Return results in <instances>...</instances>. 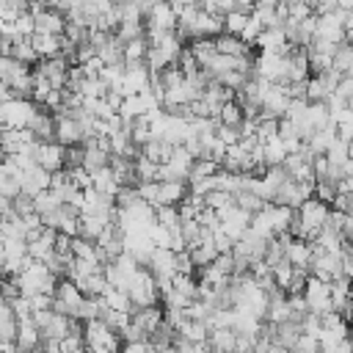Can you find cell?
<instances>
[{
  "instance_id": "cell-59",
  "label": "cell",
  "mask_w": 353,
  "mask_h": 353,
  "mask_svg": "<svg viewBox=\"0 0 353 353\" xmlns=\"http://www.w3.org/2000/svg\"><path fill=\"white\" fill-rule=\"evenodd\" d=\"M284 3H306V6H312L315 0H284Z\"/></svg>"
},
{
  "instance_id": "cell-43",
  "label": "cell",
  "mask_w": 353,
  "mask_h": 353,
  "mask_svg": "<svg viewBox=\"0 0 353 353\" xmlns=\"http://www.w3.org/2000/svg\"><path fill=\"white\" fill-rule=\"evenodd\" d=\"M290 353H320V345H317V339H315V337L301 334V337L295 339V345L290 348Z\"/></svg>"
},
{
  "instance_id": "cell-14",
  "label": "cell",
  "mask_w": 353,
  "mask_h": 353,
  "mask_svg": "<svg viewBox=\"0 0 353 353\" xmlns=\"http://www.w3.org/2000/svg\"><path fill=\"white\" fill-rule=\"evenodd\" d=\"M130 323L133 326H138L146 337L163 323V309H160V304H155V306H141V309H133V315H130Z\"/></svg>"
},
{
  "instance_id": "cell-30",
  "label": "cell",
  "mask_w": 353,
  "mask_h": 353,
  "mask_svg": "<svg viewBox=\"0 0 353 353\" xmlns=\"http://www.w3.org/2000/svg\"><path fill=\"white\" fill-rule=\"evenodd\" d=\"M69 254H72V260H94V262H100V260H97V246H94L91 240H83V238H72ZM100 265H102V262H100Z\"/></svg>"
},
{
  "instance_id": "cell-28",
  "label": "cell",
  "mask_w": 353,
  "mask_h": 353,
  "mask_svg": "<svg viewBox=\"0 0 353 353\" xmlns=\"http://www.w3.org/2000/svg\"><path fill=\"white\" fill-rule=\"evenodd\" d=\"M97 58L105 64V67H113V64H124L122 61V45L116 42V36H111L100 50H97Z\"/></svg>"
},
{
  "instance_id": "cell-22",
  "label": "cell",
  "mask_w": 353,
  "mask_h": 353,
  "mask_svg": "<svg viewBox=\"0 0 353 353\" xmlns=\"http://www.w3.org/2000/svg\"><path fill=\"white\" fill-rule=\"evenodd\" d=\"M102 301H105V306L108 309H113V312H124V315H133V304H130V298H127V293L124 290H119V287H111L108 284V290L100 295Z\"/></svg>"
},
{
  "instance_id": "cell-37",
  "label": "cell",
  "mask_w": 353,
  "mask_h": 353,
  "mask_svg": "<svg viewBox=\"0 0 353 353\" xmlns=\"http://www.w3.org/2000/svg\"><path fill=\"white\" fill-rule=\"evenodd\" d=\"M229 205H235L232 202V194H224V191H210L207 196H205V207L207 210H224V207H229Z\"/></svg>"
},
{
  "instance_id": "cell-19",
  "label": "cell",
  "mask_w": 353,
  "mask_h": 353,
  "mask_svg": "<svg viewBox=\"0 0 353 353\" xmlns=\"http://www.w3.org/2000/svg\"><path fill=\"white\" fill-rule=\"evenodd\" d=\"M91 188H94L100 196H108V199H113V196L119 194V183H116V176H113V171H111L108 166L91 174Z\"/></svg>"
},
{
  "instance_id": "cell-56",
  "label": "cell",
  "mask_w": 353,
  "mask_h": 353,
  "mask_svg": "<svg viewBox=\"0 0 353 353\" xmlns=\"http://www.w3.org/2000/svg\"><path fill=\"white\" fill-rule=\"evenodd\" d=\"M216 9H218V14H229V12H235V0H216Z\"/></svg>"
},
{
  "instance_id": "cell-49",
  "label": "cell",
  "mask_w": 353,
  "mask_h": 353,
  "mask_svg": "<svg viewBox=\"0 0 353 353\" xmlns=\"http://www.w3.org/2000/svg\"><path fill=\"white\" fill-rule=\"evenodd\" d=\"M12 210H14V216H28V213H34V202H31V196H23V194H17L14 199H12Z\"/></svg>"
},
{
  "instance_id": "cell-35",
  "label": "cell",
  "mask_w": 353,
  "mask_h": 353,
  "mask_svg": "<svg viewBox=\"0 0 353 353\" xmlns=\"http://www.w3.org/2000/svg\"><path fill=\"white\" fill-rule=\"evenodd\" d=\"M249 78H251L249 72H238V69H232V72L218 75V78H216V83H218V86H224V89H229V91H238Z\"/></svg>"
},
{
  "instance_id": "cell-58",
  "label": "cell",
  "mask_w": 353,
  "mask_h": 353,
  "mask_svg": "<svg viewBox=\"0 0 353 353\" xmlns=\"http://www.w3.org/2000/svg\"><path fill=\"white\" fill-rule=\"evenodd\" d=\"M6 276V260H3V254H0V279Z\"/></svg>"
},
{
  "instance_id": "cell-46",
  "label": "cell",
  "mask_w": 353,
  "mask_h": 353,
  "mask_svg": "<svg viewBox=\"0 0 353 353\" xmlns=\"http://www.w3.org/2000/svg\"><path fill=\"white\" fill-rule=\"evenodd\" d=\"M12 25H14V34L23 36V39H28V36L34 34V17H31V14H20Z\"/></svg>"
},
{
  "instance_id": "cell-41",
  "label": "cell",
  "mask_w": 353,
  "mask_h": 353,
  "mask_svg": "<svg viewBox=\"0 0 353 353\" xmlns=\"http://www.w3.org/2000/svg\"><path fill=\"white\" fill-rule=\"evenodd\" d=\"M331 94H337L342 102H348L350 105V97H353V75H342L339 80H337V86H334V91Z\"/></svg>"
},
{
  "instance_id": "cell-4",
  "label": "cell",
  "mask_w": 353,
  "mask_h": 353,
  "mask_svg": "<svg viewBox=\"0 0 353 353\" xmlns=\"http://www.w3.org/2000/svg\"><path fill=\"white\" fill-rule=\"evenodd\" d=\"M312 191H315V183H293V180H284V183L276 188V194H273V202H271V205L298 210V207H301V202L312 199Z\"/></svg>"
},
{
  "instance_id": "cell-51",
  "label": "cell",
  "mask_w": 353,
  "mask_h": 353,
  "mask_svg": "<svg viewBox=\"0 0 353 353\" xmlns=\"http://www.w3.org/2000/svg\"><path fill=\"white\" fill-rule=\"evenodd\" d=\"M28 301H31V315H34V312H42V309H50V304H53V295H45V293H36V295H28Z\"/></svg>"
},
{
  "instance_id": "cell-5",
  "label": "cell",
  "mask_w": 353,
  "mask_h": 353,
  "mask_svg": "<svg viewBox=\"0 0 353 353\" xmlns=\"http://www.w3.org/2000/svg\"><path fill=\"white\" fill-rule=\"evenodd\" d=\"M326 216H328V205H323L320 199H306V202H301V207L295 210V218L304 224V229H306V240L312 243V238L317 235V229H323V224H326Z\"/></svg>"
},
{
  "instance_id": "cell-9",
  "label": "cell",
  "mask_w": 353,
  "mask_h": 353,
  "mask_svg": "<svg viewBox=\"0 0 353 353\" xmlns=\"http://www.w3.org/2000/svg\"><path fill=\"white\" fill-rule=\"evenodd\" d=\"M284 260H287L293 268H301V271L309 273L312 243H309V240H293V238H287V240H284Z\"/></svg>"
},
{
  "instance_id": "cell-52",
  "label": "cell",
  "mask_w": 353,
  "mask_h": 353,
  "mask_svg": "<svg viewBox=\"0 0 353 353\" xmlns=\"http://www.w3.org/2000/svg\"><path fill=\"white\" fill-rule=\"evenodd\" d=\"M102 67H105V64H102L97 56H94V58H89L86 64H80V69H83V75H86V78H97Z\"/></svg>"
},
{
  "instance_id": "cell-7",
  "label": "cell",
  "mask_w": 353,
  "mask_h": 353,
  "mask_svg": "<svg viewBox=\"0 0 353 353\" xmlns=\"http://www.w3.org/2000/svg\"><path fill=\"white\" fill-rule=\"evenodd\" d=\"M34 163L45 171H61L64 168V146L56 144V141H39L36 144V155H34Z\"/></svg>"
},
{
  "instance_id": "cell-12",
  "label": "cell",
  "mask_w": 353,
  "mask_h": 353,
  "mask_svg": "<svg viewBox=\"0 0 353 353\" xmlns=\"http://www.w3.org/2000/svg\"><path fill=\"white\" fill-rule=\"evenodd\" d=\"M185 196H188V183H157V207H176L185 202Z\"/></svg>"
},
{
  "instance_id": "cell-8",
  "label": "cell",
  "mask_w": 353,
  "mask_h": 353,
  "mask_svg": "<svg viewBox=\"0 0 353 353\" xmlns=\"http://www.w3.org/2000/svg\"><path fill=\"white\" fill-rule=\"evenodd\" d=\"M47 188H50V171L34 166L25 174H20V194L23 196H31L34 199L39 191H47Z\"/></svg>"
},
{
  "instance_id": "cell-47",
  "label": "cell",
  "mask_w": 353,
  "mask_h": 353,
  "mask_svg": "<svg viewBox=\"0 0 353 353\" xmlns=\"http://www.w3.org/2000/svg\"><path fill=\"white\" fill-rule=\"evenodd\" d=\"M216 138H218L224 146H235V144L240 141V133H238L235 127H224V124H218V127H216Z\"/></svg>"
},
{
  "instance_id": "cell-6",
  "label": "cell",
  "mask_w": 353,
  "mask_h": 353,
  "mask_svg": "<svg viewBox=\"0 0 353 353\" xmlns=\"http://www.w3.org/2000/svg\"><path fill=\"white\" fill-rule=\"evenodd\" d=\"M301 298L306 301V309H309L312 315L334 312V309H331L328 284H326V282H320V279H315V276H309V279H306V284H304V290H301Z\"/></svg>"
},
{
  "instance_id": "cell-31",
  "label": "cell",
  "mask_w": 353,
  "mask_h": 353,
  "mask_svg": "<svg viewBox=\"0 0 353 353\" xmlns=\"http://www.w3.org/2000/svg\"><path fill=\"white\" fill-rule=\"evenodd\" d=\"M218 168H221V166H218V163H213V160H207V157H202V160H194V163H191V171H188V183H196V180H207V176H213Z\"/></svg>"
},
{
  "instance_id": "cell-25",
  "label": "cell",
  "mask_w": 353,
  "mask_h": 353,
  "mask_svg": "<svg viewBox=\"0 0 353 353\" xmlns=\"http://www.w3.org/2000/svg\"><path fill=\"white\" fill-rule=\"evenodd\" d=\"M105 227H108V224H105L102 218H97V216H80V218H78V238L94 243Z\"/></svg>"
},
{
  "instance_id": "cell-42",
  "label": "cell",
  "mask_w": 353,
  "mask_h": 353,
  "mask_svg": "<svg viewBox=\"0 0 353 353\" xmlns=\"http://www.w3.org/2000/svg\"><path fill=\"white\" fill-rule=\"evenodd\" d=\"M262 34V25L257 23V17L254 14H249V20H246V28H243V34L238 36L240 42H246V45H254V39Z\"/></svg>"
},
{
  "instance_id": "cell-40",
  "label": "cell",
  "mask_w": 353,
  "mask_h": 353,
  "mask_svg": "<svg viewBox=\"0 0 353 353\" xmlns=\"http://www.w3.org/2000/svg\"><path fill=\"white\" fill-rule=\"evenodd\" d=\"M105 91H108V86L100 78H86L80 86V97H105Z\"/></svg>"
},
{
  "instance_id": "cell-48",
  "label": "cell",
  "mask_w": 353,
  "mask_h": 353,
  "mask_svg": "<svg viewBox=\"0 0 353 353\" xmlns=\"http://www.w3.org/2000/svg\"><path fill=\"white\" fill-rule=\"evenodd\" d=\"M331 210H337V213H345V216H353V194H348V196H342V194H337L334 199H331V205H328Z\"/></svg>"
},
{
  "instance_id": "cell-17",
  "label": "cell",
  "mask_w": 353,
  "mask_h": 353,
  "mask_svg": "<svg viewBox=\"0 0 353 353\" xmlns=\"http://www.w3.org/2000/svg\"><path fill=\"white\" fill-rule=\"evenodd\" d=\"M28 130L34 133V138H36V141H53V130H56V119H53V113H50V111H45V108H39V111H36V116L31 119Z\"/></svg>"
},
{
  "instance_id": "cell-24",
  "label": "cell",
  "mask_w": 353,
  "mask_h": 353,
  "mask_svg": "<svg viewBox=\"0 0 353 353\" xmlns=\"http://www.w3.org/2000/svg\"><path fill=\"white\" fill-rule=\"evenodd\" d=\"M14 61H20L23 67H34L36 61H39V56L34 53V47L28 45V39H23V36H14L12 39V53H9Z\"/></svg>"
},
{
  "instance_id": "cell-3",
  "label": "cell",
  "mask_w": 353,
  "mask_h": 353,
  "mask_svg": "<svg viewBox=\"0 0 353 353\" xmlns=\"http://www.w3.org/2000/svg\"><path fill=\"white\" fill-rule=\"evenodd\" d=\"M83 348H100V350L119 353L122 339L102 320H89V323H83Z\"/></svg>"
},
{
  "instance_id": "cell-32",
  "label": "cell",
  "mask_w": 353,
  "mask_h": 353,
  "mask_svg": "<svg viewBox=\"0 0 353 353\" xmlns=\"http://www.w3.org/2000/svg\"><path fill=\"white\" fill-rule=\"evenodd\" d=\"M31 202H34V213H36V216H47V213H53V210L61 205L50 188H47V191H39Z\"/></svg>"
},
{
  "instance_id": "cell-44",
  "label": "cell",
  "mask_w": 353,
  "mask_h": 353,
  "mask_svg": "<svg viewBox=\"0 0 353 353\" xmlns=\"http://www.w3.org/2000/svg\"><path fill=\"white\" fill-rule=\"evenodd\" d=\"M309 17H312V6H306V3H287V20L304 23Z\"/></svg>"
},
{
  "instance_id": "cell-11",
  "label": "cell",
  "mask_w": 353,
  "mask_h": 353,
  "mask_svg": "<svg viewBox=\"0 0 353 353\" xmlns=\"http://www.w3.org/2000/svg\"><path fill=\"white\" fill-rule=\"evenodd\" d=\"M144 25H152V28H163V31H174L176 28V12L171 9V3H152L149 14L144 17Z\"/></svg>"
},
{
  "instance_id": "cell-55",
  "label": "cell",
  "mask_w": 353,
  "mask_h": 353,
  "mask_svg": "<svg viewBox=\"0 0 353 353\" xmlns=\"http://www.w3.org/2000/svg\"><path fill=\"white\" fill-rule=\"evenodd\" d=\"M102 100L108 102V108H111V111H119V105H122V100H124V97H122L119 91H113V89H108Z\"/></svg>"
},
{
  "instance_id": "cell-57",
  "label": "cell",
  "mask_w": 353,
  "mask_h": 353,
  "mask_svg": "<svg viewBox=\"0 0 353 353\" xmlns=\"http://www.w3.org/2000/svg\"><path fill=\"white\" fill-rule=\"evenodd\" d=\"M168 3H171V6H196L199 0H168Z\"/></svg>"
},
{
  "instance_id": "cell-33",
  "label": "cell",
  "mask_w": 353,
  "mask_h": 353,
  "mask_svg": "<svg viewBox=\"0 0 353 353\" xmlns=\"http://www.w3.org/2000/svg\"><path fill=\"white\" fill-rule=\"evenodd\" d=\"M108 157L111 155H105V152H100V149H86L83 152V163H80V168H86L89 174H94V171H100V168H105L108 166Z\"/></svg>"
},
{
  "instance_id": "cell-53",
  "label": "cell",
  "mask_w": 353,
  "mask_h": 353,
  "mask_svg": "<svg viewBox=\"0 0 353 353\" xmlns=\"http://www.w3.org/2000/svg\"><path fill=\"white\" fill-rule=\"evenodd\" d=\"M20 221H23V227H25V232L42 229V216H36V213H28V216H23Z\"/></svg>"
},
{
  "instance_id": "cell-13",
  "label": "cell",
  "mask_w": 353,
  "mask_h": 353,
  "mask_svg": "<svg viewBox=\"0 0 353 353\" xmlns=\"http://www.w3.org/2000/svg\"><path fill=\"white\" fill-rule=\"evenodd\" d=\"M56 119V116H53ZM53 141L61 146H78L83 141V130L75 119H56V130H53Z\"/></svg>"
},
{
  "instance_id": "cell-34",
  "label": "cell",
  "mask_w": 353,
  "mask_h": 353,
  "mask_svg": "<svg viewBox=\"0 0 353 353\" xmlns=\"http://www.w3.org/2000/svg\"><path fill=\"white\" fill-rule=\"evenodd\" d=\"M133 168H135V180H138V183H157V166H155L152 160L138 157V160L133 163Z\"/></svg>"
},
{
  "instance_id": "cell-60",
  "label": "cell",
  "mask_w": 353,
  "mask_h": 353,
  "mask_svg": "<svg viewBox=\"0 0 353 353\" xmlns=\"http://www.w3.org/2000/svg\"><path fill=\"white\" fill-rule=\"evenodd\" d=\"M86 353H111V350H100V348H86Z\"/></svg>"
},
{
  "instance_id": "cell-16",
  "label": "cell",
  "mask_w": 353,
  "mask_h": 353,
  "mask_svg": "<svg viewBox=\"0 0 353 353\" xmlns=\"http://www.w3.org/2000/svg\"><path fill=\"white\" fill-rule=\"evenodd\" d=\"M213 45H216V53H218V56H249V58H254V56H251V45L240 42L238 36L218 34V36L213 39Z\"/></svg>"
},
{
  "instance_id": "cell-29",
  "label": "cell",
  "mask_w": 353,
  "mask_h": 353,
  "mask_svg": "<svg viewBox=\"0 0 353 353\" xmlns=\"http://www.w3.org/2000/svg\"><path fill=\"white\" fill-rule=\"evenodd\" d=\"M146 50H149L146 39H135V42H127V45L122 47V61H124V64H141V61L146 58Z\"/></svg>"
},
{
  "instance_id": "cell-36",
  "label": "cell",
  "mask_w": 353,
  "mask_h": 353,
  "mask_svg": "<svg viewBox=\"0 0 353 353\" xmlns=\"http://www.w3.org/2000/svg\"><path fill=\"white\" fill-rule=\"evenodd\" d=\"M246 14H240V12H229V14H224V34H229V36H240L243 34V28H246Z\"/></svg>"
},
{
  "instance_id": "cell-23",
  "label": "cell",
  "mask_w": 353,
  "mask_h": 353,
  "mask_svg": "<svg viewBox=\"0 0 353 353\" xmlns=\"http://www.w3.org/2000/svg\"><path fill=\"white\" fill-rule=\"evenodd\" d=\"M331 69L339 72V75H350V69H353V47H350V42H339L337 45V50L331 56Z\"/></svg>"
},
{
  "instance_id": "cell-27",
  "label": "cell",
  "mask_w": 353,
  "mask_h": 353,
  "mask_svg": "<svg viewBox=\"0 0 353 353\" xmlns=\"http://www.w3.org/2000/svg\"><path fill=\"white\" fill-rule=\"evenodd\" d=\"M240 122H243V111H240V105L235 102V100H229V102H224L221 105V111H218V124H224V127H240Z\"/></svg>"
},
{
  "instance_id": "cell-39",
  "label": "cell",
  "mask_w": 353,
  "mask_h": 353,
  "mask_svg": "<svg viewBox=\"0 0 353 353\" xmlns=\"http://www.w3.org/2000/svg\"><path fill=\"white\" fill-rule=\"evenodd\" d=\"M67 176H69V183L78 188V191H86V188H91V174L86 171V168H67Z\"/></svg>"
},
{
  "instance_id": "cell-15",
  "label": "cell",
  "mask_w": 353,
  "mask_h": 353,
  "mask_svg": "<svg viewBox=\"0 0 353 353\" xmlns=\"http://www.w3.org/2000/svg\"><path fill=\"white\" fill-rule=\"evenodd\" d=\"M56 235H58L56 229H45V227H42L39 238L28 243V257H31L34 262H45V260L53 254V249H56Z\"/></svg>"
},
{
  "instance_id": "cell-18",
  "label": "cell",
  "mask_w": 353,
  "mask_h": 353,
  "mask_svg": "<svg viewBox=\"0 0 353 353\" xmlns=\"http://www.w3.org/2000/svg\"><path fill=\"white\" fill-rule=\"evenodd\" d=\"M207 350L210 353H235V331L232 328H210Z\"/></svg>"
},
{
  "instance_id": "cell-21",
  "label": "cell",
  "mask_w": 353,
  "mask_h": 353,
  "mask_svg": "<svg viewBox=\"0 0 353 353\" xmlns=\"http://www.w3.org/2000/svg\"><path fill=\"white\" fill-rule=\"evenodd\" d=\"M28 45L34 47V53H36L39 58H56V56H58V36L34 31V34L28 36Z\"/></svg>"
},
{
  "instance_id": "cell-45",
  "label": "cell",
  "mask_w": 353,
  "mask_h": 353,
  "mask_svg": "<svg viewBox=\"0 0 353 353\" xmlns=\"http://www.w3.org/2000/svg\"><path fill=\"white\" fill-rule=\"evenodd\" d=\"M218 273H224V276H232L235 273V257H232V251H227V254H218L213 262H210Z\"/></svg>"
},
{
  "instance_id": "cell-20",
  "label": "cell",
  "mask_w": 353,
  "mask_h": 353,
  "mask_svg": "<svg viewBox=\"0 0 353 353\" xmlns=\"http://www.w3.org/2000/svg\"><path fill=\"white\" fill-rule=\"evenodd\" d=\"M64 25H67V20L61 17V14H53V12H42V14H36L34 17V31H39V34H50V36H61L64 34Z\"/></svg>"
},
{
  "instance_id": "cell-1",
  "label": "cell",
  "mask_w": 353,
  "mask_h": 353,
  "mask_svg": "<svg viewBox=\"0 0 353 353\" xmlns=\"http://www.w3.org/2000/svg\"><path fill=\"white\" fill-rule=\"evenodd\" d=\"M17 279V287H20V295H36V293H45V295H53L56 293V284H58V279L47 271V265L45 262H34L31 268H25L20 276H14Z\"/></svg>"
},
{
  "instance_id": "cell-50",
  "label": "cell",
  "mask_w": 353,
  "mask_h": 353,
  "mask_svg": "<svg viewBox=\"0 0 353 353\" xmlns=\"http://www.w3.org/2000/svg\"><path fill=\"white\" fill-rule=\"evenodd\" d=\"M119 353H157V348H152L146 339L144 342H122Z\"/></svg>"
},
{
  "instance_id": "cell-2",
  "label": "cell",
  "mask_w": 353,
  "mask_h": 353,
  "mask_svg": "<svg viewBox=\"0 0 353 353\" xmlns=\"http://www.w3.org/2000/svg\"><path fill=\"white\" fill-rule=\"evenodd\" d=\"M39 105L31 100H9L0 105V127H12V130H28L31 119L36 116Z\"/></svg>"
},
{
  "instance_id": "cell-10",
  "label": "cell",
  "mask_w": 353,
  "mask_h": 353,
  "mask_svg": "<svg viewBox=\"0 0 353 353\" xmlns=\"http://www.w3.org/2000/svg\"><path fill=\"white\" fill-rule=\"evenodd\" d=\"M174 257L176 254L171 249H155L144 268L152 273V279H171L174 276Z\"/></svg>"
},
{
  "instance_id": "cell-26",
  "label": "cell",
  "mask_w": 353,
  "mask_h": 353,
  "mask_svg": "<svg viewBox=\"0 0 353 353\" xmlns=\"http://www.w3.org/2000/svg\"><path fill=\"white\" fill-rule=\"evenodd\" d=\"M207 334H210V328L205 323H196V320H185L180 328H176V337H183L188 342H207Z\"/></svg>"
},
{
  "instance_id": "cell-38",
  "label": "cell",
  "mask_w": 353,
  "mask_h": 353,
  "mask_svg": "<svg viewBox=\"0 0 353 353\" xmlns=\"http://www.w3.org/2000/svg\"><path fill=\"white\" fill-rule=\"evenodd\" d=\"M155 224L171 229V227H180V216H176V207H157L155 210Z\"/></svg>"
},
{
  "instance_id": "cell-54",
  "label": "cell",
  "mask_w": 353,
  "mask_h": 353,
  "mask_svg": "<svg viewBox=\"0 0 353 353\" xmlns=\"http://www.w3.org/2000/svg\"><path fill=\"white\" fill-rule=\"evenodd\" d=\"M334 191L342 194V196L353 194V176H342V180H337V183H334Z\"/></svg>"
}]
</instances>
